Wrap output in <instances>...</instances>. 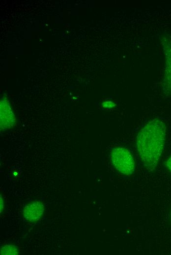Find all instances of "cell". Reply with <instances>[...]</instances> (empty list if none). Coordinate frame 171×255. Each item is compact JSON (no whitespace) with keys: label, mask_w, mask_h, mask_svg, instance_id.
<instances>
[{"label":"cell","mask_w":171,"mask_h":255,"mask_svg":"<svg viewBox=\"0 0 171 255\" xmlns=\"http://www.w3.org/2000/svg\"><path fill=\"white\" fill-rule=\"evenodd\" d=\"M167 128L164 122L154 119L147 123L137 136L136 146L141 159L146 168L154 171L164 149Z\"/></svg>","instance_id":"obj_1"},{"label":"cell","mask_w":171,"mask_h":255,"mask_svg":"<svg viewBox=\"0 0 171 255\" xmlns=\"http://www.w3.org/2000/svg\"><path fill=\"white\" fill-rule=\"evenodd\" d=\"M111 158L115 168L123 175H130L135 171V161L129 150L123 147L114 148Z\"/></svg>","instance_id":"obj_2"},{"label":"cell","mask_w":171,"mask_h":255,"mask_svg":"<svg viewBox=\"0 0 171 255\" xmlns=\"http://www.w3.org/2000/svg\"><path fill=\"white\" fill-rule=\"evenodd\" d=\"M44 211V206L40 202H33L27 205L23 209V217L27 221L39 220Z\"/></svg>","instance_id":"obj_3"},{"label":"cell","mask_w":171,"mask_h":255,"mask_svg":"<svg viewBox=\"0 0 171 255\" xmlns=\"http://www.w3.org/2000/svg\"><path fill=\"white\" fill-rule=\"evenodd\" d=\"M15 123L14 115L8 103L1 101L0 103V128L7 129L13 127Z\"/></svg>","instance_id":"obj_4"},{"label":"cell","mask_w":171,"mask_h":255,"mask_svg":"<svg viewBox=\"0 0 171 255\" xmlns=\"http://www.w3.org/2000/svg\"><path fill=\"white\" fill-rule=\"evenodd\" d=\"M167 50L168 51L167 53L168 65L165 72L164 85L166 90L171 94V47L170 48L169 45Z\"/></svg>","instance_id":"obj_5"},{"label":"cell","mask_w":171,"mask_h":255,"mask_svg":"<svg viewBox=\"0 0 171 255\" xmlns=\"http://www.w3.org/2000/svg\"><path fill=\"white\" fill-rule=\"evenodd\" d=\"M1 255H16L18 254V248L13 245H6L0 249Z\"/></svg>","instance_id":"obj_6"},{"label":"cell","mask_w":171,"mask_h":255,"mask_svg":"<svg viewBox=\"0 0 171 255\" xmlns=\"http://www.w3.org/2000/svg\"><path fill=\"white\" fill-rule=\"evenodd\" d=\"M114 103L112 102H106L102 103V106L104 107L111 108L114 107Z\"/></svg>","instance_id":"obj_7"},{"label":"cell","mask_w":171,"mask_h":255,"mask_svg":"<svg viewBox=\"0 0 171 255\" xmlns=\"http://www.w3.org/2000/svg\"><path fill=\"white\" fill-rule=\"evenodd\" d=\"M166 166L167 168L171 172V156L166 162Z\"/></svg>","instance_id":"obj_8"},{"label":"cell","mask_w":171,"mask_h":255,"mask_svg":"<svg viewBox=\"0 0 171 255\" xmlns=\"http://www.w3.org/2000/svg\"><path fill=\"white\" fill-rule=\"evenodd\" d=\"M0 213H1L3 209V206H4L3 200V198L2 197L1 195H0Z\"/></svg>","instance_id":"obj_9"}]
</instances>
